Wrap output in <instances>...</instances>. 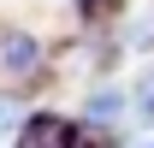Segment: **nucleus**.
I'll list each match as a JSON object with an SVG mask.
<instances>
[{
	"mask_svg": "<svg viewBox=\"0 0 154 148\" xmlns=\"http://www.w3.org/2000/svg\"><path fill=\"white\" fill-rule=\"evenodd\" d=\"M36 65H42L36 36H24V30H6V36H0V71L6 77H30Z\"/></svg>",
	"mask_w": 154,
	"mask_h": 148,
	"instance_id": "nucleus-1",
	"label": "nucleus"
},
{
	"mask_svg": "<svg viewBox=\"0 0 154 148\" xmlns=\"http://www.w3.org/2000/svg\"><path fill=\"white\" fill-rule=\"evenodd\" d=\"M71 142H77V130L65 119H54V113H42V119H30L18 130V148H71Z\"/></svg>",
	"mask_w": 154,
	"mask_h": 148,
	"instance_id": "nucleus-2",
	"label": "nucleus"
},
{
	"mask_svg": "<svg viewBox=\"0 0 154 148\" xmlns=\"http://www.w3.org/2000/svg\"><path fill=\"white\" fill-rule=\"evenodd\" d=\"M89 119H95V125H113V119H119V89L101 83V89L89 95Z\"/></svg>",
	"mask_w": 154,
	"mask_h": 148,
	"instance_id": "nucleus-3",
	"label": "nucleus"
},
{
	"mask_svg": "<svg viewBox=\"0 0 154 148\" xmlns=\"http://www.w3.org/2000/svg\"><path fill=\"white\" fill-rule=\"evenodd\" d=\"M18 125H24V107L12 95H0V136H18Z\"/></svg>",
	"mask_w": 154,
	"mask_h": 148,
	"instance_id": "nucleus-4",
	"label": "nucleus"
},
{
	"mask_svg": "<svg viewBox=\"0 0 154 148\" xmlns=\"http://www.w3.org/2000/svg\"><path fill=\"white\" fill-rule=\"evenodd\" d=\"M136 107H142V113L154 119V83H142V89H136Z\"/></svg>",
	"mask_w": 154,
	"mask_h": 148,
	"instance_id": "nucleus-5",
	"label": "nucleus"
},
{
	"mask_svg": "<svg viewBox=\"0 0 154 148\" xmlns=\"http://www.w3.org/2000/svg\"><path fill=\"white\" fill-rule=\"evenodd\" d=\"M148 148H154V142H148Z\"/></svg>",
	"mask_w": 154,
	"mask_h": 148,
	"instance_id": "nucleus-6",
	"label": "nucleus"
}]
</instances>
